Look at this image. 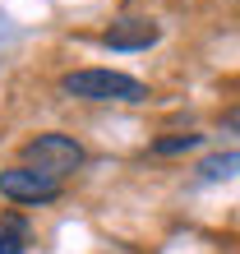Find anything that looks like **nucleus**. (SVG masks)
<instances>
[{"label":"nucleus","instance_id":"nucleus-1","mask_svg":"<svg viewBox=\"0 0 240 254\" xmlns=\"http://www.w3.org/2000/svg\"><path fill=\"white\" fill-rule=\"evenodd\" d=\"M60 93L79 102H148V83L120 69H69L60 79Z\"/></svg>","mask_w":240,"mask_h":254},{"label":"nucleus","instance_id":"nucleus-2","mask_svg":"<svg viewBox=\"0 0 240 254\" xmlns=\"http://www.w3.org/2000/svg\"><path fill=\"white\" fill-rule=\"evenodd\" d=\"M23 167L47 171V176H56V181H65L69 171L83 167V143L69 139V134H56V129H51V134H37V139L23 143Z\"/></svg>","mask_w":240,"mask_h":254},{"label":"nucleus","instance_id":"nucleus-3","mask_svg":"<svg viewBox=\"0 0 240 254\" xmlns=\"http://www.w3.org/2000/svg\"><path fill=\"white\" fill-rule=\"evenodd\" d=\"M0 194H5L9 203H51V199H60V181L19 162V167L0 171Z\"/></svg>","mask_w":240,"mask_h":254},{"label":"nucleus","instance_id":"nucleus-4","mask_svg":"<svg viewBox=\"0 0 240 254\" xmlns=\"http://www.w3.org/2000/svg\"><path fill=\"white\" fill-rule=\"evenodd\" d=\"M157 37H162V28H157V19H148V14H125V19H116L107 33H102V42H107L111 51H148Z\"/></svg>","mask_w":240,"mask_h":254},{"label":"nucleus","instance_id":"nucleus-5","mask_svg":"<svg viewBox=\"0 0 240 254\" xmlns=\"http://www.w3.org/2000/svg\"><path fill=\"white\" fill-rule=\"evenodd\" d=\"M23 250H28V217L0 213V254H23Z\"/></svg>","mask_w":240,"mask_h":254},{"label":"nucleus","instance_id":"nucleus-6","mask_svg":"<svg viewBox=\"0 0 240 254\" xmlns=\"http://www.w3.org/2000/svg\"><path fill=\"white\" fill-rule=\"evenodd\" d=\"M240 171V153H213L199 162V181H231Z\"/></svg>","mask_w":240,"mask_h":254},{"label":"nucleus","instance_id":"nucleus-7","mask_svg":"<svg viewBox=\"0 0 240 254\" xmlns=\"http://www.w3.org/2000/svg\"><path fill=\"white\" fill-rule=\"evenodd\" d=\"M203 134H171V139H157L153 143V157H176V153H189V148H199Z\"/></svg>","mask_w":240,"mask_h":254},{"label":"nucleus","instance_id":"nucleus-8","mask_svg":"<svg viewBox=\"0 0 240 254\" xmlns=\"http://www.w3.org/2000/svg\"><path fill=\"white\" fill-rule=\"evenodd\" d=\"M222 129H227V134H240V102L222 111Z\"/></svg>","mask_w":240,"mask_h":254}]
</instances>
